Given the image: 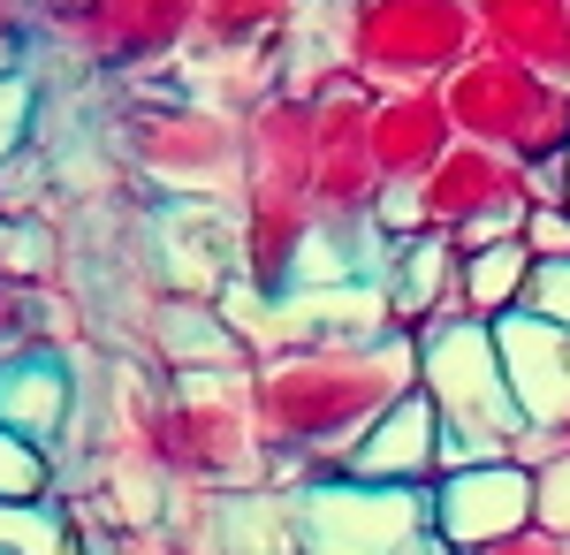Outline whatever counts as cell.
I'll return each mask as SVG.
<instances>
[{
    "label": "cell",
    "mask_w": 570,
    "mask_h": 555,
    "mask_svg": "<svg viewBox=\"0 0 570 555\" xmlns=\"http://www.w3.org/2000/svg\"><path fill=\"white\" fill-rule=\"evenodd\" d=\"M419 381V335L373 328L335 342H282L252 358V411L266 457H297L305 479L343 471V449Z\"/></svg>",
    "instance_id": "1"
},
{
    "label": "cell",
    "mask_w": 570,
    "mask_h": 555,
    "mask_svg": "<svg viewBox=\"0 0 570 555\" xmlns=\"http://www.w3.org/2000/svg\"><path fill=\"white\" fill-rule=\"evenodd\" d=\"M236 274L252 290H289L305 259L320 206H312V107L305 91L266 85L236 115Z\"/></svg>",
    "instance_id": "2"
},
{
    "label": "cell",
    "mask_w": 570,
    "mask_h": 555,
    "mask_svg": "<svg viewBox=\"0 0 570 555\" xmlns=\"http://www.w3.org/2000/svg\"><path fill=\"white\" fill-rule=\"evenodd\" d=\"M137 449L160 479H176L190 495L220 487H259L266 479V434L252 411V366H220V373H168V388L145 403Z\"/></svg>",
    "instance_id": "3"
},
{
    "label": "cell",
    "mask_w": 570,
    "mask_h": 555,
    "mask_svg": "<svg viewBox=\"0 0 570 555\" xmlns=\"http://www.w3.org/2000/svg\"><path fill=\"white\" fill-rule=\"evenodd\" d=\"M419 388L441 419V449L434 471L480 465V457H510L518 434H525V411L502 381V358H494V328L487 320H456L441 312L419 328Z\"/></svg>",
    "instance_id": "4"
},
{
    "label": "cell",
    "mask_w": 570,
    "mask_h": 555,
    "mask_svg": "<svg viewBox=\"0 0 570 555\" xmlns=\"http://www.w3.org/2000/svg\"><path fill=\"white\" fill-rule=\"evenodd\" d=\"M441 107H449L456 137L494 145V153H510L525 168H548V160L570 153V85L563 77H540L525 61H502L487 46H472L441 77Z\"/></svg>",
    "instance_id": "5"
},
{
    "label": "cell",
    "mask_w": 570,
    "mask_h": 555,
    "mask_svg": "<svg viewBox=\"0 0 570 555\" xmlns=\"http://www.w3.org/2000/svg\"><path fill=\"white\" fill-rule=\"evenodd\" d=\"M236 107L206 91H137L122 107V160L160 198H236Z\"/></svg>",
    "instance_id": "6"
},
{
    "label": "cell",
    "mask_w": 570,
    "mask_h": 555,
    "mask_svg": "<svg viewBox=\"0 0 570 555\" xmlns=\"http://www.w3.org/2000/svg\"><path fill=\"white\" fill-rule=\"evenodd\" d=\"M472 0H351L343 8V69L365 91L441 85L472 53Z\"/></svg>",
    "instance_id": "7"
},
{
    "label": "cell",
    "mask_w": 570,
    "mask_h": 555,
    "mask_svg": "<svg viewBox=\"0 0 570 555\" xmlns=\"http://www.w3.org/2000/svg\"><path fill=\"white\" fill-rule=\"evenodd\" d=\"M39 39L69 46L85 69L107 77H176L198 46V0H77Z\"/></svg>",
    "instance_id": "8"
},
{
    "label": "cell",
    "mask_w": 570,
    "mask_h": 555,
    "mask_svg": "<svg viewBox=\"0 0 570 555\" xmlns=\"http://www.w3.org/2000/svg\"><path fill=\"white\" fill-rule=\"evenodd\" d=\"M289 525L297 555H403V541L426 525V487L327 471L289 495Z\"/></svg>",
    "instance_id": "9"
},
{
    "label": "cell",
    "mask_w": 570,
    "mask_h": 555,
    "mask_svg": "<svg viewBox=\"0 0 570 555\" xmlns=\"http://www.w3.org/2000/svg\"><path fill=\"white\" fill-rule=\"evenodd\" d=\"M411 198H419L426 228H441L456 252H472V244H494V236H518V214L532 206V168L494 153V145L449 137V153L411 183Z\"/></svg>",
    "instance_id": "10"
},
{
    "label": "cell",
    "mask_w": 570,
    "mask_h": 555,
    "mask_svg": "<svg viewBox=\"0 0 570 555\" xmlns=\"http://www.w3.org/2000/svg\"><path fill=\"white\" fill-rule=\"evenodd\" d=\"M426 525L456 555L525 533L532 525V465H518V457H480V465L434 471L426 479Z\"/></svg>",
    "instance_id": "11"
},
{
    "label": "cell",
    "mask_w": 570,
    "mask_h": 555,
    "mask_svg": "<svg viewBox=\"0 0 570 555\" xmlns=\"http://www.w3.org/2000/svg\"><path fill=\"white\" fill-rule=\"evenodd\" d=\"M494 328V358H502V381L518 396V411H525V427H548L563 419L570 403V335L556 320H540L525 304H510L502 320H487Z\"/></svg>",
    "instance_id": "12"
},
{
    "label": "cell",
    "mask_w": 570,
    "mask_h": 555,
    "mask_svg": "<svg viewBox=\"0 0 570 555\" xmlns=\"http://www.w3.org/2000/svg\"><path fill=\"white\" fill-rule=\"evenodd\" d=\"M449 107H441V85H389L365 99V145H373V168L381 183H419L449 153Z\"/></svg>",
    "instance_id": "13"
},
{
    "label": "cell",
    "mask_w": 570,
    "mask_h": 555,
    "mask_svg": "<svg viewBox=\"0 0 570 555\" xmlns=\"http://www.w3.org/2000/svg\"><path fill=\"white\" fill-rule=\"evenodd\" d=\"M69 419H77V373L61 366V350L53 342L0 350V427L39 441V449H61Z\"/></svg>",
    "instance_id": "14"
},
{
    "label": "cell",
    "mask_w": 570,
    "mask_h": 555,
    "mask_svg": "<svg viewBox=\"0 0 570 555\" xmlns=\"http://www.w3.org/2000/svg\"><path fill=\"white\" fill-rule=\"evenodd\" d=\"M434 449H441V419H434V403H426V388L411 381L389 411H381V419L343 449V471H357V479H403V487H426V479H434Z\"/></svg>",
    "instance_id": "15"
},
{
    "label": "cell",
    "mask_w": 570,
    "mask_h": 555,
    "mask_svg": "<svg viewBox=\"0 0 570 555\" xmlns=\"http://www.w3.org/2000/svg\"><path fill=\"white\" fill-rule=\"evenodd\" d=\"M472 39L570 85V0H472Z\"/></svg>",
    "instance_id": "16"
},
{
    "label": "cell",
    "mask_w": 570,
    "mask_h": 555,
    "mask_svg": "<svg viewBox=\"0 0 570 555\" xmlns=\"http://www.w3.org/2000/svg\"><path fill=\"white\" fill-rule=\"evenodd\" d=\"M198 548L206 555H297V525H289V495L282 487H220L198 495Z\"/></svg>",
    "instance_id": "17"
},
{
    "label": "cell",
    "mask_w": 570,
    "mask_h": 555,
    "mask_svg": "<svg viewBox=\"0 0 570 555\" xmlns=\"http://www.w3.org/2000/svg\"><path fill=\"white\" fill-rule=\"evenodd\" d=\"M449 274H456V244L441 236V228H419V236H403L389 244L381 259V298H389V328H426L449 312Z\"/></svg>",
    "instance_id": "18"
},
{
    "label": "cell",
    "mask_w": 570,
    "mask_h": 555,
    "mask_svg": "<svg viewBox=\"0 0 570 555\" xmlns=\"http://www.w3.org/2000/svg\"><path fill=\"white\" fill-rule=\"evenodd\" d=\"M153 350L160 373H220V366H252L244 335L220 320L214 298H168L153 312Z\"/></svg>",
    "instance_id": "19"
},
{
    "label": "cell",
    "mask_w": 570,
    "mask_h": 555,
    "mask_svg": "<svg viewBox=\"0 0 570 555\" xmlns=\"http://www.w3.org/2000/svg\"><path fill=\"white\" fill-rule=\"evenodd\" d=\"M305 0H198V46L183 61H259L282 46Z\"/></svg>",
    "instance_id": "20"
},
{
    "label": "cell",
    "mask_w": 570,
    "mask_h": 555,
    "mask_svg": "<svg viewBox=\"0 0 570 555\" xmlns=\"http://www.w3.org/2000/svg\"><path fill=\"white\" fill-rule=\"evenodd\" d=\"M525 274H532V252L518 236L472 244V252H456V274H449V312L456 320H502L525 298Z\"/></svg>",
    "instance_id": "21"
},
{
    "label": "cell",
    "mask_w": 570,
    "mask_h": 555,
    "mask_svg": "<svg viewBox=\"0 0 570 555\" xmlns=\"http://www.w3.org/2000/svg\"><path fill=\"white\" fill-rule=\"evenodd\" d=\"M77 533L61 495H0V555H77Z\"/></svg>",
    "instance_id": "22"
},
{
    "label": "cell",
    "mask_w": 570,
    "mask_h": 555,
    "mask_svg": "<svg viewBox=\"0 0 570 555\" xmlns=\"http://www.w3.org/2000/svg\"><path fill=\"white\" fill-rule=\"evenodd\" d=\"M0 274H8L16 290H46V282L61 274V236H53L39 214L0 221Z\"/></svg>",
    "instance_id": "23"
},
{
    "label": "cell",
    "mask_w": 570,
    "mask_h": 555,
    "mask_svg": "<svg viewBox=\"0 0 570 555\" xmlns=\"http://www.w3.org/2000/svg\"><path fill=\"white\" fill-rule=\"evenodd\" d=\"M53 449H39V441H23V434L0 427V495H53Z\"/></svg>",
    "instance_id": "24"
},
{
    "label": "cell",
    "mask_w": 570,
    "mask_h": 555,
    "mask_svg": "<svg viewBox=\"0 0 570 555\" xmlns=\"http://www.w3.org/2000/svg\"><path fill=\"white\" fill-rule=\"evenodd\" d=\"M532 525H548V533L570 541V449H548L532 465Z\"/></svg>",
    "instance_id": "25"
},
{
    "label": "cell",
    "mask_w": 570,
    "mask_h": 555,
    "mask_svg": "<svg viewBox=\"0 0 570 555\" xmlns=\"http://www.w3.org/2000/svg\"><path fill=\"white\" fill-rule=\"evenodd\" d=\"M31 115H39V85H31V69H8V77H0V160L31 145Z\"/></svg>",
    "instance_id": "26"
},
{
    "label": "cell",
    "mask_w": 570,
    "mask_h": 555,
    "mask_svg": "<svg viewBox=\"0 0 570 555\" xmlns=\"http://www.w3.org/2000/svg\"><path fill=\"white\" fill-rule=\"evenodd\" d=\"M525 312H540V320H556L570 335V259H532V274H525Z\"/></svg>",
    "instance_id": "27"
},
{
    "label": "cell",
    "mask_w": 570,
    "mask_h": 555,
    "mask_svg": "<svg viewBox=\"0 0 570 555\" xmlns=\"http://www.w3.org/2000/svg\"><path fill=\"white\" fill-rule=\"evenodd\" d=\"M518 244H525L532 259H570V206L532 198L525 214H518Z\"/></svg>",
    "instance_id": "28"
},
{
    "label": "cell",
    "mask_w": 570,
    "mask_h": 555,
    "mask_svg": "<svg viewBox=\"0 0 570 555\" xmlns=\"http://www.w3.org/2000/svg\"><path fill=\"white\" fill-rule=\"evenodd\" d=\"M31 39H39V8L31 0H0V77L31 61Z\"/></svg>",
    "instance_id": "29"
},
{
    "label": "cell",
    "mask_w": 570,
    "mask_h": 555,
    "mask_svg": "<svg viewBox=\"0 0 570 555\" xmlns=\"http://www.w3.org/2000/svg\"><path fill=\"white\" fill-rule=\"evenodd\" d=\"M16 342H31V298L0 274V350H16Z\"/></svg>",
    "instance_id": "30"
},
{
    "label": "cell",
    "mask_w": 570,
    "mask_h": 555,
    "mask_svg": "<svg viewBox=\"0 0 570 555\" xmlns=\"http://www.w3.org/2000/svg\"><path fill=\"white\" fill-rule=\"evenodd\" d=\"M472 555H570V541L548 533V525H525V533H510V541H494V548H472Z\"/></svg>",
    "instance_id": "31"
},
{
    "label": "cell",
    "mask_w": 570,
    "mask_h": 555,
    "mask_svg": "<svg viewBox=\"0 0 570 555\" xmlns=\"http://www.w3.org/2000/svg\"><path fill=\"white\" fill-rule=\"evenodd\" d=\"M403 555H456V548H449V541H441L434 525H419V533H411V541H403Z\"/></svg>",
    "instance_id": "32"
},
{
    "label": "cell",
    "mask_w": 570,
    "mask_h": 555,
    "mask_svg": "<svg viewBox=\"0 0 570 555\" xmlns=\"http://www.w3.org/2000/svg\"><path fill=\"white\" fill-rule=\"evenodd\" d=\"M31 8H39V31H46V23H61V16H69L77 0H31Z\"/></svg>",
    "instance_id": "33"
},
{
    "label": "cell",
    "mask_w": 570,
    "mask_h": 555,
    "mask_svg": "<svg viewBox=\"0 0 570 555\" xmlns=\"http://www.w3.org/2000/svg\"><path fill=\"white\" fill-rule=\"evenodd\" d=\"M556 449H570V403H563V419H556Z\"/></svg>",
    "instance_id": "34"
},
{
    "label": "cell",
    "mask_w": 570,
    "mask_h": 555,
    "mask_svg": "<svg viewBox=\"0 0 570 555\" xmlns=\"http://www.w3.org/2000/svg\"><path fill=\"white\" fill-rule=\"evenodd\" d=\"M563 198H570V153H563Z\"/></svg>",
    "instance_id": "35"
}]
</instances>
